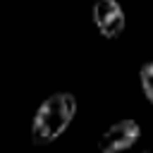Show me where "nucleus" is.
<instances>
[{"label":"nucleus","mask_w":153,"mask_h":153,"mask_svg":"<svg viewBox=\"0 0 153 153\" xmlns=\"http://www.w3.org/2000/svg\"><path fill=\"white\" fill-rule=\"evenodd\" d=\"M141 153H148V151H141Z\"/></svg>","instance_id":"39448f33"},{"label":"nucleus","mask_w":153,"mask_h":153,"mask_svg":"<svg viewBox=\"0 0 153 153\" xmlns=\"http://www.w3.org/2000/svg\"><path fill=\"white\" fill-rule=\"evenodd\" d=\"M93 24L103 38H120L127 24L124 10L117 0H96L93 5Z\"/></svg>","instance_id":"7ed1b4c3"},{"label":"nucleus","mask_w":153,"mask_h":153,"mask_svg":"<svg viewBox=\"0 0 153 153\" xmlns=\"http://www.w3.org/2000/svg\"><path fill=\"white\" fill-rule=\"evenodd\" d=\"M141 136V127L134 120H117L98 136V151L100 153H122L129 151Z\"/></svg>","instance_id":"f03ea898"},{"label":"nucleus","mask_w":153,"mask_h":153,"mask_svg":"<svg viewBox=\"0 0 153 153\" xmlns=\"http://www.w3.org/2000/svg\"><path fill=\"white\" fill-rule=\"evenodd\" d=\"M141 88H143V96H146V100L153 105V62H146L143 67H141Z\"/></svg>","instance_id":"20e7f679"},{"label":"nucleus","mask_w":153,"mask_h":153,"mask_svg":"<svg viewBox=\"0 0 153 153\" xmlns=\"http://www.w3.org/2000/svg\"><path fill=\"white\" fill-rule=\"evenodd\" d=\"M76 115V98L67 91L62 93H53L48 96L31 122V141L36 146H48L53 143L60 134H65V129L72 124Z\"/></svg>","instance_id":"f257e3e1"}]
</instances>
